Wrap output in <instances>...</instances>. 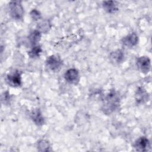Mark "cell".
Here are the masks:
<instances>
[{"instance_id": "cell-1", "label": "cell", "mask_w": 152, "mask_h": 152, "mask_svg": "<svg viewBox=\"0 0 152 152\" xmlns=\"http://www.w3.org/2000/svg\"><path fill=\"white\" fill-rule=\"evenodd\" d=\"M120 104V97L118 93L115 90H110L104 97L102 110L106 115H109L115 112Z\"/></svg>"}, {"instance_id": "cell-2", "label": "cell", "mask_w": 152, "mask_h": 152, "mask_svg": "<svg viewBox=\"0 0 152 152\" xmlns=\"http://www.w3.org/2000/svg\"><path fill=\"white\" fill-rule=\"evenodd\" d=\"M9 11L11 17L15 20L23 19L24 8L21 1H13L9 3Z\"/></svg>"}, {"instance_id": "cell-3", "label": "cell", "mask_w": 152, "mask_h": 152, "mask_svg": "<svg viewBox=\"0 0 152 152\" xmlns=\"http://www.w3.org/2000/svg\"><path fill=\"white\" fill-rule=\"evenodd\" d=\"M46 66L51 71L56 72L59 71L62 65V61L58 55H53L49 56L46 61Z\"/></svg>"}, {"instance_id": "cell-4", "label": "cell", "mask_w": 152, "mask_h": 152, "mask_svg": "<svg viewBox=\"0 0 152 152\" xmlns=\"http://www.w3.org/2000/svg\"><path fill=\"white\" fill-rule=\"evenodd\" d=\"M136 65L141 72L148 73L151 68V61L148 56H140L136 61Z\"/></svg>"}, {"instance_id": "cell-5", "label": "cell", "mask_w": 152, "mask_h": 152, "mask_svg": "<svg viewBox=\"0 0 152 152\" xmlns=\"http://www.w3.org/2000/svg\"><path fill=\"white\" fill-rule=\"evenodd\" d=\"M7 83L14 87H18L21 86V75L18 71H15L9 74L6 78Z\"/></svg>"}, {"instance_id": "cell-6", "label": "cell", "mask_w": 152, "mask_h": 152, "mask_svg": "<svg viewBox=\"0 0 152 152\" xmlns=\"http://www.w3.org/2000/svg\"><path fill=\"white\" fill-rule=\"evenodd\" d=\"M65 80L72 84H77L80 80L78 71L75 68H69L66 71L64 74Z\"/></svg>"}, {"instance_id": "cell-7", "label": "cell", "mask_w": 152, "mask_h": 152, "mask_svg": "<svg viewBox=\"0 0 152 152\" xmlns=\"http://www.w3.org/2000/svg\"><path fill=\"white\" fill-rule=\"evenodd\" d=\"M134 148L137 151H146L150 148V141L145 137H141L138 138L134 143Z\"/></svg>"}, {"instance_id": "cell-8", "label": "cell", "mask_w": 152, "mask_h": 152, "mask_svg": "<svg viewBox=\"0 0 152 152\" xmlns=\"http://www.w3.org/2000/svg\"><path fill=\"white\" fill-rule=\"evenodd\" d=\"M122 43L128 48H132L136 46L138 43V36L135 33H131L121 40Z\"/></svg>"}, {"instance_id": "cell-9", "label": "cell", "mask_w": 152, "mask_h": 152, "mask_svg": "<svg viewBox=\"0 0 152 152\" xmlns=\"http://www.w3.org/2000/svg\"><path fill=\"white\" fill-rule=\"evenodd\" d=\"M135 99L137 104H142L148 100L149 95L143 87H140L136 91L135 94Z\"/></svg>"}, {"instance_id": "cell-10", "label": "cell", "mask_w": 152, "mask_h": 152, "mask_svg": "<svg viewBox=\"0 0 152 152\" xmlns=\"http://www.w3.org/2000/svg\"><path fill=\"white\" fill-rule=\"evenodd\" d=\"M125 55L124 52L121 49H117L110 53L109 58L111 62L115 64H119L123 62Z\"/></svg>"}, {"instance_id": "cell-11", "label": "cell", "mask_w": 152, "mask_h": 152, "mask_svg": "<svg viewBox=\"0 0 152 152\" xmlns=\"http://www.w3.org/2000/svg\"><path fill=\"white\" fill-rule=\"evenodd\" d=\"M102 5L103 9L110 14H113L118 10V3L114 1H103Z\"/></svg>"}, {"instance_id": "cell-12", "label": "cell", "mask_w": 152, "mask_h": 152, "mask_svg": "<svg viewBox=\"0 0 152 152\" xmlns=\"http://www.w3.org/2000/svg\"><path fill=\"white\" fill-rule=\"evenodd\" d=\"M31 118L34 123L38 126L42 125L44 124V118L39 109H36L31 112Z\"/></svg>"}, {"instance_id": "cell-13", "label": "cell", "mask_w": 152, "mask_h": 152, "mask_svg": "<svg viewBox=\"0 0 152 152\" xmlns=\"http://www.w3.org/2000/svg\"><path fill=\"white\" fill-rule=\"evenodd\" d=\"M40 38H41V32L39 31L38 30H36L32 31L28 36V40L34 46L36 45L37 43L39 42V40H40Z\"/></svg>"}, {"instance_id": "cell-14", "label": "cell", "mask_w": 152, "mask_h": 152, "mask_svg": "<svg viewBox=\"0 0 152 152\" xmlns=\"http://www.w3.org/2000/svg\"><path fill=\"white\" fill-rule=\"evenodd\" d=\"M37 147L40 151H50V144L47 140H40L37 143Z\"/></svg>"}, {"instance_id": "cell-15", "label": "cell", "mask_w": 152, "mask_h": 152, "mask_svg": "<svg viewBox=\"0 0 152 152\" xmlns=\"http://www.w3.org/2000/svg\"><path fill=\"white\" fill-rule=\"evenodd\" d=\"M37 27L39 28L38 30L39 31L45 33H47L49 31V30L50 28L51 24L49 21L43 20L42 22L39 23Z\"/></svg>"}, {"instance_id": "cell-16", "label": "cell", "mask_w": 152, "mask_h": 152, "mask_svg": "<svg viewBox=\"0 0 152 152\" xmlns=\"http://www.w3.org/2000/svg\"><path fill=\"white\" fill-rule=\"evenodd\" d=\"M42 49L41 46L39 45H35L28 52V54L30 58H35L39 57L40 53H42Z\"/></svg>"}, {"instance_id": "cell-17", "label": "cell", "mask_w": 152, "mask_h": 152, "mask_svg": "<svg viewBox=\"0 0 152 152\" xmlns=\"http://www.w3.org/2000/svg\"><path fill=\"white\" fill-rule=\"evenodd\" d=\"M30 14V16H31V18L34 21H37L39 19H40V18H41L40 12L36 9L32 10L31 11Z\"/></svg>"}, {"instance_id": "cell-18", "label": "cell", "mask_w": 152, "mask_h": 152, "mask_svg": "<svg viewBox=\"0 0 152 152\" xmlns=\"http://www.w3.org/2000/svg\"><path fill=\"white\" fill-rule=\"evenodd\" d=\"M10 96L9 93L8 91L4 92L2 96V101L4 102V103H6L10 101Z\"/></svg>"}]
</instances>
